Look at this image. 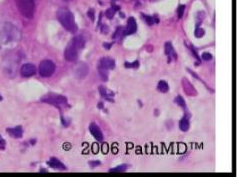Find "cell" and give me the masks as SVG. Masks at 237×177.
Wrapping results in <instances>:
<instances>
[{"mask_svg":"<svg viewBox=\"0 0 237 177\" xmlns=\"http://www.w3.org/2000/svg\"><path fill=\"white\" fill-rule=\"evenodd\" d=\"M63 1H68V0H63Z\"/></svg>","mask_w":237,"mask_h":177,"instance_id":"d590c367","label":"cell"},{"mask_svg":"<svg viewBox=\"0 0 237 177\" xmlns=\"http://www.w3.org/2000/svg\"><path fill=\"white\" fill-rule=\"evenodd\" d=\"M126 168H127V165L126 164H122L120 166L115 167V168H111L109 170V172H122V171H125Z\"/></svg>","mask_w":237,"mask_h":177,"instance_id":"ffe728a7","label":"cell"},{"mask_svg":"<svg viewBox=\"0 0 237 177\" xmlns=\"http://www.w3.org/2000/svg\"><path fill=\"white\" fill-rule=\"evenodd\" d=\"M138 65H139V62H138V61H134V62H132V63H128V62H126V63H125V67H127V68H136V67H138Z\"/></svg>","mask_w":237,"mask_h":177,"instance_id":"d4e9b609","label":"cell"},{"mask_svg":"<svg viewBox=\"0 0 237 177\" xmlns=\"http://www.w3.org/2000/svg\"><path fill=\"white\" fill-rule=\"evenodd\" d=\"M39 74L42 77H50L55 71V64L51 60L45 59V60L41 61L39 64L38 68Z\"/></svg>","mask_w":237,"mask_h":177,"instance_id":"5b68a950","label":"cell"},{"mask_svg":"<svg viewBox=\"0 0 237 177\" xmlns=\"http://www.w3.org/2000/svg\"><path fill=\"white\" fill-rule=\"evenodd\" d=\"M143 19L147 22V24L149 25H152L154 23L158 22V19L155 17V16H149V15H142Z\"/></svg>","mask_w":237,"mask_h":177,"instance_id":"d6986e66","label":"cell"},{"mask_svg":"<svg viewBox=\"0 0 237 177\" xmlns=\"http://www.w3.org/2000/svg\"><path fill=\"white\" fill-rule=\"evenodd\" d=\"M157 89L159 90L160 92L165 93L169 90V86L164 80H161V81H159V83H158V85H157Z\"/></svg>","mask_w":237,"mask_h":177,"instance_id":"ac0fdd59","label":"cell"},{"mask_svg":"<svg viewBox=\"0 0 237 177\" xmlns=\"http://www.w3.org/2000/svg\"><path fill=\"white\" fill-rule=\"evenodd\" d=\"M175 102H176V104H178V105L181 106V107H185L186 106L185 101H184V99L181 96H177L175 98Z\"/></svg>","mask_w":237,"mask_h":177,"instance_id":"7402d4cb","label":"cell"},{"mask_svg":"<svg viewBox=\"0 0 237 177\" xmlns=\"http://www.w3.org/2000/svg\"><path fill=\"white\" fill-rule=\"evenodd\" d=\"M47 163H48L49 166L52 167V168H54V169H58V170H65L66 169V167H65V165L63 164V163H61L56 158H51Z\"/></svg>","mask_w":237,"mask_h":177,"instance_id":"5bb4252c","label":"cell"},{"mask_svg":"<svg viewBox=\"0 0 237 177\" xmlns=\"http://www.w3.org/2000/svg\"><path fill=\"white\" fill-rule=\"evenodd\" d=\"M97 150H98V147H97V145H93V152L94 153H97Z\"/></svg>","mask_w":237,"mask_h":177,"instance_id":"1f68e13d","label":"cell"},{"mask_svg":"<svg viewBox=\"0 0 237 177\" xmlns=\"http://www.w3.org/2000/svg\"><path fill=\"white\" fill-rule=\"evenodd\" d=\"M89 164H90L91 167H94V166H96V165H99L100 162H99V161H91Z\"/></svg>","mask_w":237,"mask_h":177,"instance_id":"f1b7e54d","label":"cell"},{"mask_svg":"<svg viewBox=\"0 0 237 177\" xmlns=\"http://www.w3.org/2000/svg\"><path fill=\"white\" fill-rule=\"evenodd\" d=\"M20 73L23 77H30L36 73V67L31 63H25L21 66Z\"/></svg>","mask_w":237,"mask_h":177,"instance_id":"ba28073f","label":"cell"},{"mask_svg":"<svg viewBox=\"0 0 237 177\" xmlns=\"http://www.w3.org/2000/svg\"><path fill=\"white\" fill-rule=\"evenodd\" d=\"M184 11H185V5H180L178 7V10H177V14H178V17L181 18L183 15Z\"/></svg>","mask_w":237,"mask_h":177,"instance_id":"484cf974","label":"cell"},{"mask_svg":"<svg viewBox=\"0 0 237 177\" xmlns=\"http://www.w3.org/2000/svg\"><path fill=\"white\" fill-rule=\"evenodd\" d=\"M57 18H58L59 22L61 23V25L69 32L75 33V32L77 31L76 22H75L74 16L70 10H68L66 8L59 9L57 12Z\"/></svg>","mask_w":237,"mask_h":177,"instance_id":"6da1fadb","label":"cell"},{"mask_svg":"<svg viewBox=\"0 0 237 177\" xmlns=\"http://www.w3.org/2000/svg\"><path fill=\"white\" fill-rule=\"evenodd\" d=\"M103 46L106 49H109L111 47V44H106V43H105V44H103Z\"/></svg>","mask_w":237,"mask_h":177,"instance_id":"d6a6232c","label":"cell"},{"mask_svg":"<svg viewBox=\"0 0 237 177\" xmlns=\"http://www.w3.org/2000/svg\"><path fill=\"white\" fill-rule=\"evenodd\" d=\"M116 9L117 8H114V7H110L108 10L106 11V16H107V18H109V19H111L114 16V14H115V11H116Z\"/></svg>","mask_w":237,"mask_h":177,"instance_id":"44dd1931","label":"cell"},{"mask_svg":"<svg viewBox=\"0 0 237 177\" xmlns=\"http://www.w3.org/2000/svg\"><path fill=\"white\" fill-rule=\"evenodd\" d=\"M20 38V32L11 23H4L0 27V40L3 43L17 41Z\"/></svg>","mask_w":237,"mask_h":177,"instance_id":"7a4b0ae2","label":"cell"},{"mask_svg":"<svg viewBox=\"0 0 237 177\" xmlns=\"http://www.w3.org/2000/svg\"><path fill=\"white\" fill-rule=\"evenodd\" d=\"M114 67H115V61L113 59L108 57L101 58L99 61V65H98V69H103V70H110V69H113Z\"/></svg>","mask_w":237,"mask_h":177,"instance_id":"52a82bcc","label":"cell"},{"mask_svg":"<svg viewBox=\"0 0 237 177\" xmlns=\"http://www.w3.org/2000/svg\"><path fill=\"white\" fill-rule=\"evenodd\" d=\"M70 147H71L70 144H69V143H66V144H64L63 148H64V149H66V150H68V149H70Z\"/></svg>","mask_w":237,"mask_h":177,"instance_id":"f546056e","label":"cell"},{"mask_svg":"<svg viewBox=\"0 0 237 177\" xmlns=\"http://www.w3.org/2000/svg\"><path fill=\"white\" fill-rule=\"evenodd\" d=\"M136 30H137V24H136L135 19H134L133 17H130L127 21V27H126V29H125L124 34L125 35L133 34Z\"/></svg>","mask_w":237,"mask_h":177,"instance_id":"8fae6325","label":"cell"},{"mask_svg":"<svg viewBox=\"0 0 237 177\" xmlns=\"http://www.w3.org/2000/svg\"><path fill=\"white\" fill-rule=\"evenodd\" d=\"M87 15L89 16V18L91 19L92 21L94 20V13H93V9H90V10L87 12Z\"/></svg>","mask_w":237,"mask_h":177,"instance_id":"83f0119b","label":"cell"},{"mask_svg":"<svg viewBox=\"0 0 237 177\" xmlns=\"http://www.w3.org/2000/svg\"><path fill=\"white\" fill-rule=\"evenodd\" d=\"M78 49L75 48L72 44L68 45L64 52L65 59L69 62H75L78 59Z\"/></svg>","mask_w":237,"mask_h":177,"instance_id":"8992f818","label":"cell"},{"mask_svg":"<svg viewBox=\"0 0 237 177\" xmlns=\"http://www.w3.org/2000/svg\"><path fill=\"white\" fill-rule=\"evenodd\" d=\"M99 91H100L101 96L103 97V98H105V99L108 100V101H113L112 97H113L114 93L112 92V91L108 90V89H106V88H104V87H102V86L99 87Z\"/></svg>","mask_w":237,"mask_h":177,"instance_id":"2e32d148","label":"cell"},{"mask_svg":"<svg viewBox=\"0 0 237 177\" xmlns=\"http://www.w3.org/2000/svg\"><path fill=\"white\" fill-rule=\"evenodd\" d=\"M42 102L51 104V105L57 106V107H63L67 104V99L65 96L62 95H56V94H49L46 95L43 98H41Z\"/></svg>","mask_w":237,"mask_h":177,"instance_id":"277c9868","label":"cell"},{"mask_svg":"<svg viewBox=\"0 0 237 177\" xmlns=\"http://www.w3.org/2000/svg\"><path fill=\"white\" fill-rule=\"evenodd\" d=\"M189 120L187 119L186 117H184V118H182V119L180 120V122H179V128H180V130L181 131H187L189 129Z\"/></svg>","mask_w":237,"mask_h":177,"instance_id":"e0dca14e","label":"cell"},{"mask_svg":"<svg viewBox=\"0 0 237 177\" xmlns=\"http://www.w3.org/2000/svg\"><path fill=\"white\" fill-rule=\"evenodd\" d=\"M89 131L92 134V136H93L96 140H98V141H102V140H103V134H102L101 130H100L99 127H98V125H96L95 123L90 124Z\"/></svg>","mask_w":237,"mask_h":177,"instance_id":"30bf717a","label":"cell"},{"mask_svg":"<svg viewBox=\"0 0 237 177\" xmlns=\"http://www.w3.org/2000/svg\"><path fill=\"white\" fill-rule=\"evenodd\" d=\"M5 142H4V140H3L1 137H0V144H4Z\"/></svg>","mask_w":237,"mask_h":177,"instance_id":"836d02e7","label":"cell"},{"mask_svg":"<svg viewBox=\"0 0 237 177\" xmlns=\"http://www.w3.org/2000/svg\"><path fill=\"white\" fill-rule=\"evenodd\" d=\"M102 149H103V153H107V145H106V144H104L103 148H102Z\"/></svg>","mask_w":237,"mask_h":177,"instance_id":"4dcf8cb0","label":"cell"},{"mask_svg":"<svg viewBox=\"0 0 237 177\" xmlns=\"http://www.w3.org/2000/svg\"><path fill=\"white\" fill-rule=\"evenodd\" d=\"M99 74L101 78L103 79V81H107V78H108V73H107V70H103V69H99Z\"/></svg>","mask_w":237,"mask_h":177,"instance_id":"cb8c5ba5","label":"cell"},{"mask_svg":"<svg viewBox=\"0 0 237 177\" xmlns=\"http://www.w3.org/2000/svg\"><path fill=\"white\" fill-rule=\"evenodd\" d=\"M6 131L9 133V135L13 138H21L23 134V129L21 126H16L13 128H7Z\"/></svg>","mask_w":237,"mask_h":177,"instance_id":"7c38bea8","label":"cell"},{"mask_svg":"<svg viewBox=\"0 0 237 177\" xmlns=\"http://www.w3.org/2000/svg\"><path fill=\"white\" fill-rule=\"evenodd\" d=\"M194 35H195V37H197V38L202 37V36L204 35V29L200 28V27H197L196 30H195V33H194Z\"/></svg>","mask_w":237,"mask_h":177,"instance_id":"603a6c76","label":"cell"},{"mask_svg":"<svg viewBox=\"0 0 237 177\" xmlns=\"http://www.w3.org/2000/svg\"><path fill=\"white\" fill-rule=\"evenodd\" d=\"M75 75H76V77L79 78V79H82V78H84L86 75L88 74V67L86 64L84 63H80L78 64L76 67H75Z\"/></svg>","mask_w":237,"mask_h":177,"instance_id":"9c48e42d","label":"cell"},{"mask_svg":"<svg viewBox=\"0 0 237 177\" xmlns=\"http://www.w3.org/2000/svg\"><path fill=\"white\" fill-rule=\"evenodd\" d=\"M1 100H2V96L0 95V101H1Z\"/></svg>","mask_w":237,"mask_h":177,"instance_id":"e575fe53","label":"cell"},{"mask_svg":"<svg viewBox=\"0 0 237 177\" xmlns=\"http://www.w3.org/2000/svg\"><path fill=\"white\" fill-rule=\"evenodd\" d=\"M71 44L73 45L75 48H77L78 50H81V49L84 48L85 40H84V38L82 37V36L78 35V36H75V37L73 38V40H72Z\"/></svg>","mask_w":237,"mask_h":177,"instance_id":"4fadbf2b","label":"cell"},{"mask_svg":"<svg viewBox=\"0 0 237 177\" xmlns=\"http://www.w3.org/2000/svg\"><path fill=\"white\" fill-rule=\"evenodd\" d=\"M18 10L26 18L31 19L34 15L35 2L34 0H15Z\"/></svg>","mask_w":237,"mask_h":177,"instance_id":"3957f363","label":"cell"},{"mask_svg":"<svg viewBox=\"0 0 237 177\" xmlns=\"http://www.w3.org/2000/svg\"><path fill=\"white\" fill-rule=\"evenodd\" d=\"M165 53L166 55H168V62H170L172 59H176L177 58V55L174 51V49L172 47L171 43H166L165 44Z\"/></svg>","mask_w":237,"mask_h":177,"instance_id":"9a60e30c","label":"cell"},{"mask_svg":"<svg viewBox=\"0 0 237 177\" xmlns=\"http://www.w3.org/2000/svg\"><path fill=\"white\" fill-rule=\"evenodd\" d=\"M202 59L205 61H209L212 59V55L210 53H208V52H204V53L202 54Z\"/></svg>","mask_w":237,"mask_h":177,"instance_id":"4316f807","label":"cell"}]
</instances>
